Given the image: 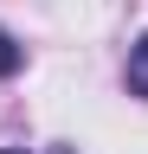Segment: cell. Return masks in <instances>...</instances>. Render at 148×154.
<instances>
[{"label": "cell", "mask_w": 148, "mask_h": 154, "mask_svg": "<svg viewBox=\"0 0 148 154\" xmlns=\"http://www.w3.org/2000/svg\"><path fill=\"white\" fill-rule=\"evenodd\" d=\"M20 71V45H13V32H0V77Z\"/></svg>", "instance_id": "7a4b0ae2"}, {"label": "cell", "mask_w": 148, "mask_h": 154, "mask_svg": "<svg viewBox=\"0 0 148 154\" xmlns=\"http://www.w3.org/2000/svg\"><path fill=\"white\" fill-rule=\"evenodd\" d=\"M0 154H20V148H0Z\"/></svg>", "instance_id": "3957f363"}, {"label": "cell", "mask_w": 148, "mask_h": 154, "mask_svg": "<svg viewBox=\"0 0 148 154\" xmlns=\"http://www.w3.org/2000/svg\"><path fill=\"white\" fill-rule=\"evenodd\" d=\"M129 90H135V96H148V32L135 38V51H129Z\"/></svg>", "instance_id": "6da1fadb"}]
</instances>
